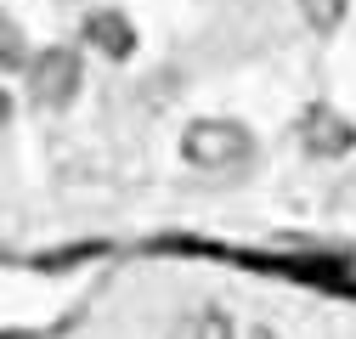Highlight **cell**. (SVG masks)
<instances>
[{"label":"cell","instance_id":"8","mask_svg":"<svg viewBox=\"0 0 356 339\" xmlns=\"http://www.w3.org/2000/svg\"><path fill=\"white\" fill-rule=\"evenodd\" d=\"M12 119V97H6V85H0V124Z\"/></svg>","mask_w":356,"mask_h":339},{"label":"cell","instance_id":"1","mask_svg":"<svg viewBox=\"0 0 356 339\" xmlns=\"http://www.w3.org/2000/svg\"><path fill=\"white\" fill-rule=\"evenodd\" d=\"M181 158L198 170H243L254 158V136L238 119H193L181 136Z\"/></svg>","mask_w":356,"mask_h":339},{"label":"cell","instance_id":"3","mask_svg":"<svg viewBox=\"0 0 356 339\" xmlns=\"http://www.w3.org/2000/svg\"><path fill=\"white\" fill-rule=\"evenodd\" d=\"M294 131H300V147L311 158H345V153H356V124L339 108H328V102H311Z\"/></svg>","mask_w":356,"mask_h":339},{"label":"cell","instance_id":"4","mask_svg":"<svg viewBox=\"0 0 356 339\" xmlns=\"http://www.w3.org/2000/svg\"><path fill=\"white\" fill-rule=\"evenodd\" d=\"M79 34H85V46H91V51H102L113 63H124L130 51H136V23H130L124 12H91V17L79 23Z\"/></svg>","mask_w":356,"mask_h":339},{"label":"cell","instance_id":"5","mask_svg":"<svg viewBox=\"0 0 356 339\" xmlns=\"http://www.w3.org/2000/svg\"><path fill=\"white\" fill-rule=\"evenodd\" d=\"M175 339H238V333H232V317H227V311L204 306V311H193V317L181 322V333H175Z\"/></svg>","mask_w":356,"mask_h":339},{"label":"cell","instance_id":"2","mask_svg":"<svg viewBox=\"0 0 356 339\" xmlns=\"http://www.w3.org/2000/svg\"><path fill=\"white\" fill-rule=\"evenodd\" d=\"M23 74H29V102H34V108H46V113L68 108V102L79 97V85H85L79 51H68V46H46L40 57H29Z\"/></svg>","mask_w":356,"mask_h":339},{"label":"cell","instance_id":"7","mask_svg":"<svg viewBox=\"0 0 356 339\" xmlns=\"http://www.w3.org/2000/svg\"><path fill=\"white\" fill-rule=\"evenodd\" d=\"M0 68H29V46H23V28L0 12Z\"/></svg>","mask_w":356,"mask_h":339},{"label":"cell","instance_id":"6","mask_svg":"<svg viewBox=\"0 0 356 339\" xmlns=\"http://www.w3.org/2000/svg\"><path fill=\"white\" fill-rule=\"evenodd\" d=\"M345 12H350V0H300V17L317 28V34H334L345 23Z\"/></svg>","mask_w":356,"mask_h":339},{"label":"cell","instance_id":"9","mask_svg":"<svg viewBox=\"0 0 356 339\" xmlns=\"http://www.w3.org/2000/svg\"><path fill=\"white\" fill-rule=\"evenodd\" d=\"M249 339H277V333H272V328H254V333H249Z\"/></svg>","mask_w":356,"mask_h":339}]
</instances>
